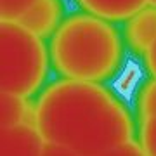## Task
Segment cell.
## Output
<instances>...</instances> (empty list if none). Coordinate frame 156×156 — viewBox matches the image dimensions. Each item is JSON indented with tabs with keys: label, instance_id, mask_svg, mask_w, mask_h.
<instances>
[{
	"label": "cell",
	"instance_id": "1",
	"mask_svg": "<svg viewBox=\"0 0 156 156\" xmlns=\"http://www.w3.org/2000/svg\"><path fill=\"white\" fill-rule=\"evenodd\" d=\"M35 125L47 142L80 156H97L134 139L135 123L109 89L61 78L45 87L35 104Z\"/></svg>",
	"mask_w": 156,
	"mask_h": 156
},
{
	"label": "cell",
	"instance_id": "2",
	"mask_svg": "<svg viewBox=\"0 0 156 156\" xmlns=\"http://www.w3.org/2000/svg\"><path fill=\"white\" fill-rule=\"evenodd\" d=\"M49 54L62 78L102 83L122 66L123 40L113 23L78 12L64 17L50 37Z\"/></svg>",
	"mask_w": 156,
	"mask_h": 156
},
{
	"label": "cell",
	"instance_id": "3",
	"mask_svg": "<svg viewBox=\"0 0 156 156\" xmlns=\"http://www.w3.org/2000/svg\"><path fill=\"white\" fill-rule=\"evenodd\" d=\"M49 61L44 38L16 21H0V92L35 95L47 80Z\"/></svg>",
	"mask_w": 156,
	"mask_h": 156
},
{
	"label": "cell",
	"instance_id": "4",
	"mask_svg": "<svg viewBox=\"0 0 156 156\" xmlns=\"http://www.w3.org/2000/svg\"><path fill=\"white\" fill-rule=\"evenodd\" d=\"M44 135L35 123L0 128V156H42Z\"/></svg>",
	"mask_w": 156,
	"mask_h": 156
},
{
	"label": "cell",
	"instance_id": "5",
	"mask_svg": "<svg viewBox=\"0 0 156 156\" xmlns=\"http://www.w3.org/2000/svg\"><path fill=\"white\" fill-rule=\"evenodd\" d=\"M123 38L134 54L146 56L156 42V7L146 5L127 19Z\"/></svg>",
	"mask_w": 156,
	"mask_h": 156
},
{
	"label": "cell",
	"instance_id": "6",
	"mask_svg": "<svg viewBox=\"0 0 156 156\" xmlns=\"http://www.w3.org/2000/svg\"><path fill=\"white\" fill-rule=\"evenodd\" d=\"M16 23H19L21 26H24L28 31H31L40 38L52 37L62 23V2L61 0H38Z\"/></svg>",
	"mask_w": 156,
	"mask_h": 156
},
{
	"label": "cell",
	"instance_id": "7",
	"mask_svg": "<svg viewBox=\"0 0 156 156\" xmlns=\"http://www.w3.org/2000/svg\"><path fill=\"white\" fill-rule=\"evenodd\" d=\"M87 14L97 16L109 23L127 21L135 12L147 5V0H75Z\"/></svg>",
	"mask_w": 156,
	"mask_h": 156
},
{
	"label": "cell",
	"instance_id": "8",
	"mask_svg": "<svg viewBox=\"0 0 156 156\" xmlns=\"http://www.w3.org/2000/svg\"><path fill=\"white\" fill-rule=\"evenodd\" d=\"M21 123H35V106H28L26 97L0 92V128H11Z\"/></svg>",
	"mask_w": 156,
	"mask_h": 156
},
{
	"label": "cell",
	"instance_id": "9",
	"mask_svg": "<svg viewBox=\"0 0 156 156\" xmlns=\"http://www.w3.org/2000/svg\"><path fill=\"white\" fill-rule=\"evenodd\" d=\"M139 118V142L147 156H156V111L140 115Z\"/></svg>",
	"mask_w": 156,
	"mask_h": 156
},
{
	"label": "cell",
	"instance_id": "10",
	"mask_svg": "<svg viewBox=\"0 0 156 156\" xmlns=\"http://www.w3.org/2000/svg\"><path fill=\"white\" fill-rule=\"evenodd\" d=\"M38 0H0V21H19Z\"/></svg>",
	"mask_w": 156,
	"mask_h": 156
},
{
	"label": "cell",
	"instance_id": "11",
	"mask_svg": "<svg viewBox=\"0 0 156 156\" xmlns=\"http://www.w3.org/2000/svg\"><path fill=\"white\" fill-rule=\"evenodd\" d=\"M156 111V80H151L142 87L137 99V116Z\"/></svg>",
	"mask_w": 156,
	"mask_h": 156
},
{
	"label": "cell",
	"instance_id": "12",
	"mask_svg": "<svg viewBox=\"0 0 156 156\" xmlns=\"http://www.w3.org/2000/svg\"><path fill=\"white\" fill-rule=\"evenodd\" d=\"M97 156H147L146 151L142 149L140 142L137 140H128V142H123V144L116 146V147H111V149L104 151Z\"/></svg>",
	"mask_w": 156,
	"mask_h": 156
},
{
	"label": "cell",
	"instance_id": "13",
	"mask_svg": "<svg viewBox=\"0 0 156 156\" xmlns=\"http://www.w3.org/2000/svg\"><path fill=\"white\" fill-rule=\"evenodd\" d=\"M42 156H80V154L75 153L73 149H69V147H64L61 144H54V142H47L45 140Z\"/></svg>",
	"mask_w": 156,
	"mask_h": 156
},
{
	"label": "cell",
	"instance_id": "14",
	"mask_svg": "<svg viewBox=\"0 0 156 156\" xmlns=\"http://www.w3.org/2000/svg\"><path fill=\"white\" fill-rule=\"evenodd\" d=\"M144 62H146V69L151 75V78L156 80V42L153 44V47L147 50V54L144 56Z\"/></svg>",
	"mask_w": 156,
	"mask_h": 156
},
{
	"label": "cell",
	"instance_id": "15",
	"mask_svg": "<svg viewBox=\"0 0 156 156\" xmlns=\"http://www.w3.org/2000/svg\"><path fill=\"white\" fill-rule=\"evenodd\" d=\"M147 5H154L156 7V0H147Z\"/></svg>",
	"mask_w": 156,
	"mask_h": 156
}]
</instances>
